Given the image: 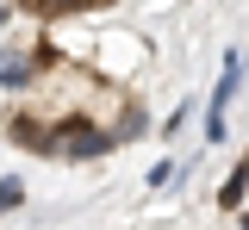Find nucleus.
<instances>
[{
  "instance_id": "1",
  "label": "nucleus",
  "mask_w": 249,
  "mask_h": 230,
  "mask_svg": "<svg viewBox=\"0 0 249 230\" xmlns=\"http://www.w3.org/2000/svg\"><path fill=\"white\" fill-rule=\"evenodd\" d=\"M106 149H119V143L106 137V125H93L88 112H69V118L50 125V156H62V162H93Z\"/></svg>"
},
{
  "instance_id": "3",
  "label": "nucleus",
  "mask_w": 249,
  "mask_h": 230,
  "mask_svg": "<svg viewBox=\"0 0 249 230\" xmlns=\"http://www.w3.org/2000/svg\"><path fill=\"white\" fill-rule=\"evenodd\" d=\"M31 19H69V13H93V6H112V0H19Z\"/></svg>"
},
{
  "instance_id": "4",
  "label": "nucleus",
  "mask_w": 249,
  "mask_h": 230,
  "mask_svg": "<svg viewBox=\"0 0 249 230\" xmlns=\"http://www.w3.org/2000/svg\"><path fill=\"white\" fill-rule=\"evenodd\" d=\"M31 75H37V63L25 50H0V87H31Z\"/></svg>"
},
{
  "instance_id": "6",
  "label": "nucleus",
  "mask_w": 249,
  "mask_h": 230,
  "mask_svg": "<svg viewBox=\"0 0 249 230\" xmlns=\"http://www.w3.org/2000/svg\"><path fill=\"white\" fill-rule=\"evenodd\" d=\"M19 199H25V187H19V181H0V212H13Z\"/></svg>"
},
{
  "instance_id": "2",
  "label": "nucleus",
  "mask_w": 249,
  "mask_h": 230,
  "mask_svg": "<svg viewBox=\"0 0 249 230\" xmlns=\"http://www.w3.org/2000/svg\"><path fill=\"white\" fill-rule=\"evenodd\" d=\"M6 137H13L19 149H31V156H50V125H44L37 112H13V118H6Z\"/></svg>"
},
{
  "instance_id": "5",
  "label": "nucleus",
  "mask_w": 249,
  "mask_h": 230,
  "mask_svg": "<svg viewBox=\"0 0 249 230\" xmlns=\"http://www.w3.org/2000/svg\"><path fill=\"white\" fill-rule=\"evenodd\" d=\"M218 205H231V212H237V205H243V168H231V187H224V193H218Z\"/></svg>"
}]
</instances>
